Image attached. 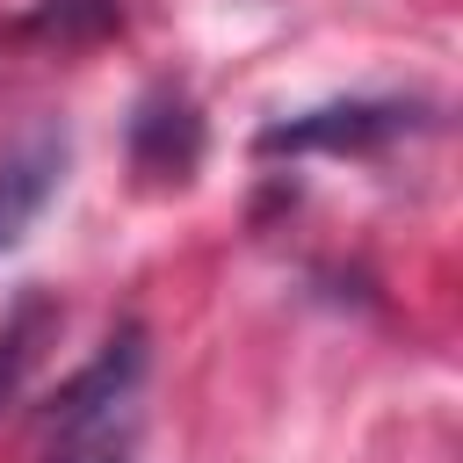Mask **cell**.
I'll use <instances>...</instances> for the list:
<instances>
[{"instance_id": "3", "label": "cell", "mask_w": 463, "mask_h": 463, "mask_svg": "<svg viewBox=\"0 0 463 463\" xmlns=\"http://www.w3.org/2000/svg\"><path fill=\"white\" fill-rule=\"evenodd\" d=\"M65 166H72V130L58 116H29L22 130L0 137V253H14L36 232V217L65 188Z\"/></svg>"}, {"instance_id": "4", "label": "cell", "mask_w": 463, "mask_h": 463, "mask_svg": "<svg viewBox=\"0 0 463 463\" xmlns=\"http://www.w3.org/2000/svg\"><path fill=\"white\" fill-rule=\"evenodd\" d=\"M203 137H210V130H203V109H195L188 87H174V80L145 87L137 109H130V123H123L130 166H137L145 181H159V188L195 181V166H203Z\"/></svg>"}, {"instance_id": "1", "label": "cell", "mask_w": 463, "mask_h": 463, "mask_svg": "<svg viewBox=\"0 0 463 463\" xmlns=\"http://www.w3.org/2000/svg\"><path fill=\"white\" fill-rule=\"evenodd\" d=\"M434 130V101L412 94H347V101H318L297 116H275L253 130V159H304V152H333V159H369L398 137Z\"/></svg>"}, {"instance_id": "2", "label": "cell", "mask_w": 463, "mask_h": 463, "mask_svg": "<svg viewBox=\"0 0 463 463\" xmlns=\"http://www.w3.org/2000/svg\"><path fill=\"white\" fill-rule=\"evenodd\" d=\"M145 362H152V347H145V326H116V333L94 347V362H87V369H72V376H65V383L43 398V412H36L43 441H65V434H80V427L123 420V412L137 405Z\"/></svg>"}, {"instance_id": "6", "label": "cell", "mask_w": 463, "mask_h": 463, "mask_svg": "<svg viewBox=\"0 0 463 463\" xmlns=\"http://www.w3.org/2000/svg\"><path fill=\"white\" fill-rule=\"evenodd\" d=\"M80 22V36H101V29H116L123 14H116V0H43L36 14H29V29H51V36H65Z\"/></svg>"}, {"instance_id": "5", "label": "cell", "mask_w": 463, "mask_h": 463, "mask_svg": "<svg viewBox=\"0 0 463 463\" xmlns=\"http://www.w3.org/2000/svg\"><path fill=\"white\" fill-rule=\"evenodd\" d=\"M51 333H58V304H51L43 289H29V297L7 311V326H0V405H14L29 362H36V347H43Z\"/></svg>"}]
</instances>
